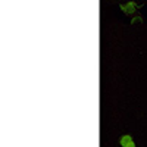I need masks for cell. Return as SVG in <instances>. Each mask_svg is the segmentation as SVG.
I'll return each instance as SVG.
<instances>
[{"instance_id":"obj_4","label":"cell","mask_w":147,"mask_h":147,"mask_svg":"<svg viewBox=\"0 0 147 147\" xmlns=\"http://www.w3.org/2000/svg\"><path fill=\"white\" fill-rule=\"evenodd\" d=\"M125 147H137V146H136V143H134V141H131V143H129V144H127Z\"/></svg>"},{"instance_id":"obj_1","label":"cell","mask_w":147,"mask_h":147,"mask_svg":"<svg viewBox=\"0 0 147 147\" xmlns=\"http://www.w3.org/2000/svg\"><path fill=\"white\" fill-rule=\"evenodd\" d=\"M140 7H143V5H138V3H136V2H128V3H121V5H119V9L124 12V15L131 16V18L136 16L137 10H138Z\"/></svg>"},{"instance_id":"obj_3","label":"cell","mask_w":147,"mask_h":147,"mask_svg":"<svg viewBox=\"0 0 147 147\" xmlns=\"http://www.w3.org/2000/svg\"><path fill=\"white\" fill-rule=\"evenodd\" d=\"M137 21H140V22H143L144 19H143V16H140V15H137V16H132V18H131V24H136Z\"/></svg>"},{"instance_id":"obj_2","label":"cell","mask_w":147,"mask_h":147,"mask_svg":"<svg viewBox=\"0 0 147 147\" xmlns=\"http://www.w3.org/2000/svg\"><path fill=\"white\" fill-rule=\"evenodd\" d=\"M131 141H134V140H132V137L129 136V134H124V136H121V138H119V144H121L122 147H125V146L129 144Z\"/></svg>"}]
</instances>
